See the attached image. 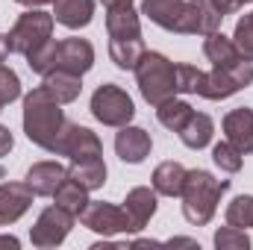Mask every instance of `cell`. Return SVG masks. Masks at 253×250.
<instances>
[{"instance_id": "obj_1", "label": "cell", "mask_w": 253, "mask_h": 250, "mask_svg": "<svg viewBox=\"0 0 253 250\" xmlns=\"http://www.w3.org/2000/svg\"><path fill=\"white\" fill-rule=\"evenodd\" d=\"M65 124L68 121H65V115H62V103L53 100V94L44 85H36L24 97V132L42 150H47V153L56 150Z\"/></svg>"}, {"instance_id": "obj_2", "label": "cell", "mask_w": 253, "mask_h": 250, "mask_svg": "<svg viewBox=\"0 0 253 250\" xmlns=\"http://www.w3.org/2000/svg\"><path fill=\"white\" fill-rule=\"evenodd\" d=\"M230 188V180H215L209 171L197 168L186 174V186H183V215L186 221L194 227H206L212 218H215V209H218V200L221 194Z\"/></svg>"}, {"instance_id": "obj_3", "label": "cell", "mask_w": 253, "mask_h": 250, "mask_svg": "<svg viewBox=\"0 0 253 250\" xmlns=\"http://www.w3.org/2000/svg\"><path fill=\"white\" fill-rule=\"evenodd\" d=\"M135 83L141 97L150 106H159L177 97V65L156 50H144V56L135 65Z\"/></svg>"}, {"instance_id": "obj_4", "label": "cell", "mask_w": 253, "mask_h": 250, "mask_svg": "<svg viewBox=\"0 0 253 250\" xmlns=\"http://www.w3.org/2000/svg\"><path fill=\"white\" fill-rule=\"evenodd\" d=\"M53 24H56V18L47 15V12H39V9L24 12V15L15 21V27L9 30V36H6L9 53L30 56L36 47H42L47 39H53Z\"/></svg>"}, {"instance_id": "obj_5", "label": "cell", "mask_w": 253, "mask_h": 250, "mask_svg": "<svg viewBox=\"0 0 253 250\" xmlns=\"http://www.w3.org/2000/svg\"><path fill=\"white\" fill-rule=\"evenodd\" d=\"M91 115L103 126H126L132 121V115H135V106H132V97L121 85L103 83L91 94Z\"/></svg>"}, {"instance_id": "obj_6", "label": "cell", "mask_w": 253, "mask_h": 250, "mask_svg": "<svg viewBox=\"0 0 253 250\" xmlns=\"http://www.w3.org/2000/svg\"><path fill=\"white\" fill-rule=\"evenodd\" d=\"M251 83H253V62H248V59L230 65V68H215L212 65V71H206V83H203L200 97H206V100H227L236 91L248 88Z\"/></svg>"}, {"instance_id": "obj_7", "label": "cell", "mask_w": 253, "mask_h": 250, "mask_svg": "<svg viewBox=\"0 0 253 250\" xmlns=\"http://www.w3.org/2000/svg\"><path fill=\"white\" fill-rule=\"evenodd\" d=\"M74 215L62 209V206H47L42 215H39V221L33 224V230H30V242L36 245L39 250H50V248H59L65 239H68V233H71V227H74Z\"/></svg>"}, {"instance_id": "obj_8", "label": "cell", "mask_w": 253, "mask_h": 250, "mask_svg": "<svg viewBox=\"0 0 253 250\" xmlns=\"http://www.w3.org/2000/svg\"><path fill=\"white\" fill-rule=\"evenodd\" d=\"M83 227H88L97 236H118V233H135L129 218H126L124 206L115 203H103V200H88L85 212L80 215Z\"/></svg>"}, {"instance_id": "obj_9", "label": "cell", "mask_w": 253, "mask_h": 250, "mask_svg": "<svg viewBox=\"0 0 253 250\" xmlns=\"http://www.w3.org/2000/svg\"><path fill=\"white\" fill-rule=\"evenodd\" d=\"M227 15L218 9L215 0H186V15L180 21V36H209L221 30V21Z\"/></svg>"}, {"instance_id": "obj_10", "label": "cell", "mask_w": 253, "mask_h": 250, "mask_svg": "<svg viewBox=\"0 0 253 250\" xmlns=\"http://www.w3.org/2000/svg\"><path fill=\"white\" fill-rule=\"evenodd\" d=\"M53 153L56 156H68L71 162H77V159H88V156H103V144H100L97 132H91L88 126L68 121Z\"/></svg>"}, {"instance_id": "obj_11", "label": "cell", "mask_w": 253, "mask_h": 250, "mask_svg": "<svg viewBox=\"0 0 253 250\" xmlns=\"http://www.w3.org/2000/svg\"><path fill=\"white\" fill-rule=\"evenodd\" d=\"M91 65H94L91 42H85V39H62V42H56L53 71H68V74L83 77L85 71H91Z\"/></svg>"}, {"instance_id": "obj_12", "label": "cell", "mask_w": 253, "mask_h": 250, "mask_svg": "<svg viewBox=\"0 0 253 250\" xmlns=\"http://www.w3.org/2000/svg\"><path fill=\"white\" fill-rule=\"evenodd\" d=\"M150 132L141 129V126H118V135H115V153L121 156V162L126 165H141L147 156H150Z\"/></svg>"}, {"instance_id": "obj_13", "label": "cell", "mask_w": 253, "mask_h": 250, "mask_svg": "<svg viewBox=\"0 0 253 250\" xmlns=\"http://www.w3.org/2000/svg\"><path fill=\"white\" fill-rule=\"evenodd\" d=\"M33 188L27 183H3L0 186V227L15 224L21 215H27V209L33 206Z\"/></svg>"}, {"instance_id": "obj_14", "label": "cell", "mask_w": 253, "mask_h": 250, "mask_svg": "<svg viewBox=\"0 0 253 250\" xmlns=\"http://www.w3.org/2000/svg\"><path fill=\"white\" fill-rule=\"evenodd\" d=\"M224 132H227V141L242 150V153H253V109L248 106H239L233 112L224 115Z\"/></svg>"}, {"instance_id": "obj_15", "label": "cell", "mask_w": 253, "mask_h": 250, "mask_svg": "<svg viewBox=\"0 0 253 250\" xmlns=\"http://www.w3.org/2000/svg\"><path fill=\"white\" fill-rule=\"evenodd\" d=\"M68 177V168L59 162H36L30 171H27V186L33 188L36 197H53V191L65 183Z\"/></svg>"}, {"instance_id": "obj_16", "label": "cell", "mask_w": 253, "mask_h": 250, "mask_svg": "<svg viewBox=\"0 0 253 250\" xmlns=\"http://www.w3.org/2000/svg\"><path fill=\"white\" fill-rule=\"evenodd\" d=\"M141 15H147L156 27L177 33L186 15V0H141Z\"/></svg>"}, {"instance_id": "obj_17", "label": "cell", "mask_w": 253, "mask_h": 250, "mask_svg": "<svg viewBox=\"0 0 253 250\" xmlns=\"http://www.w3.org/2000/svg\"><path fill=\"white\" fill-rule=\"evenodd\" d=\"M124 212H126V218H129V224H132L135 233L144 230L147 221L156 215V191L147 188V186L132 188V191L126 194V200H124Z\"/></svg>"}, {"instance_id": "obj_18", "label": "cell", "mask_w": 253, "mask_h": 250, "mask_svg": "<svg viewBox=\"0 0 253 250\" xmlns=\"http://www.w3.org/2000/svg\"><path fill=\"white\" fill-rule=\"evenodd\" d=\"M203 53H206V59L215 65V68H230V65H236V62L245 59V56L239 53L236 42L227 39L221 30H215V33H209V36L203 39Z\"/></svg>"}, {"instance_id": "obj_19", "label": "cell", "mask_w": 253, "mask_h": 250, "mask_svg": "<svg viewBox=\"0 0 253 250\" xmlns=\"http://www.w3.org/2000/svg\"><path fill=\"white\" fill-rule=\"evenodd\" d=\"M106 33L109 39H138L141 21L132 6H112L106 9Z\"/></svg>"}, {"instance_id": "obj_20", "label": "cell", "mask_w": 253, "mask_h": 250, "mask_svg": "<svg viewBox=\"0 0 253 250\" xmlns=\"http://www.w3.org/2000/svg\"><path fill=\"white\" fill-rule=\"evenodd\" d=\"M53 18L68 30H83L94 18V0H56Z\"/></svg>"}, {"instance_id": "obj_21", "label": "cell", "mask_w": 253, "mask_h": 250, "mask_svg": "<svg viewBox=\"0 0 253 250\" xmlns=\"http://www.w3.org/2000/svg\"><path fill=\"white\" fill-rule=\"evenodd\" d=\"M186 168L180 162H162L153 171V191L165 194V197H180L183 186H186Z\"/></svg>"}, {"instance_id": "obj_22", "label": "cell", "mask_w": 253, "mask_h": 250, "mask_svg": "<svg viewBox=\"0 0 253 250\" xmlns=\"http://www.w3.org/2000/svg\"><path fill=\"white\" fill-rule=\"evenodd\" d=\"M68 177H71V180H77L80 186H85L88 191H94V188H100L103 183H106V162H103L100 156L77 159V162H71Z\"/></svg>"}, {"instance_id": "obj_23", "label": "cell", "mask_w": 253, "mask_h": 250, "mask_svg": "<svg viewBox=\"0 0 253 250\" xmlns=\"http://www.w3.org/2000/svg\"><path fill=\"white\" fill-rule=\"evenodd\" d=\"M42 85L53 94V100H59L65 106V103H74V100L80 97V91H83V77L68 74V71H50Z\"/></svg>"}, {"instance_id": "obj_24", "label": "cell", "mask_w": 253, "mask_h": 250, "mask_svg": "<svg viewBox=\"0 0 253 250\" xmlns=\"http://www.w3.org/2000/svg\"><path fill=\"white\" fill-rule=\"evenodd\" d=\"M215 135V121L206 115V112H191V118L186 121V126L180 129V138L183 144L191 150H203Z\"/></svg>"}, {"instance_id": "obj_25", "label": "cell", "mask_w": 253, "mask_h": 250, "mask_svg": "<svg viewBox=\"0 0 253 250\" xmlns=\"http://www.w3.org/2000/svg\"><path fill=\"white\" fill-rule=\"evenodd\" d=\"M144 50L147 47H144L141 36L138 39H109V56L121 71H135L138 59L144 56Z\"/></svg>"}, {"instance_id": "obj_26", "label": "cell", "mask_w": 253, "mask_h": 250, "mask_svg": "<svg viewBox=\"0 0 253 250\" xmlns=\"http://www.w3.org/2000/svg\"><path fill=\"white\" fill-rule=\"evenodd\" d=\"M53 200H56V206L68 209L74 218H80V215L85 212V206H88V188L80 186V183L71 180V177H65V183L53 191Z\"/></svg>"}, {"instance_id": "obj_27", "label": "cell", "mask_w": 253, "mask_h": 250, "mask_svg": "<svg viewBox=\"0 0 253 250\" xmlns=\"http://www.w3.org/2000/svg\"><path fill=\"white\" fill-rule=\"evenodd\" d=\"M191 109L186 100H177V97H171V100H165V103H159L156 106V118H159V124L165 126V129H171V132H180L186 121L191 118Z\"/></svg>"}, {"instance_id": "obj_28", "label": "cell", "mask_w": 253, "mask_h": 250, "mask_svg": "<svg viewBox=\"0 0 253 250\" xmlns=\"http://www.w3.org/2000/svg\"><path fill=\"white\" fill-rule=\"evenodd\" d=\"M227 224L239 227V230H251L253 227V194L233 197V203L227 206Z\"/></svg>"}, {"instance_id": "obj_29", "label": "cell", "mask_w": 253, "mask_h": 250, "mask_svg": "<svg viewBox=\"0 0 253 250\" xmlns=\"http://www.w3.org/2000/svg\"><path fill=\"white\" fill-rule=\"evenodd\" d=\"M212 159H215V165H218L221 171H227V174H239L242 165H245V153L236 150L230 141L215 144V147H212Z\"/></svg>"}, {"instance_id": "obj_30", "label": "cell", "mask_w": 253, "mask_h": 250, "mask_svg": "<svg viewBox=\"0 0 253 250\" xmlns=\"http://www.w3.org/2000/svg\"><path fill=\"white\" fill-rule=\"evenodd\" d=\"M206 83V71L194 65H177V94H200Z\"/></svg>"}, {"instance_id": "obj_31", "label": "cell", "mask_w": 253, "mask_h": 250, "mask_svg": "<svg viewBox=\"0 0 253 250\" xmlns=\"http://www.w3.org/2000/svg\"><path fill=\"white\" fill-rule=\"evenodd\" d=\"M53 62H56V39H47L42 47H36V50L27 56L30 71H36V74H42V77H47V74L53 71Z\"/></svg>"}, {"instance_id": "obj_32", "label": "cell", "mask_w": 253, "mask_h": 250, "mask_svg": "<svg viewBox=\"0 0 253 250\" xmlns=\"http://www.w3.org/2000/svg\"><path fill=\"white\" fill-rule=\"evenodd\" d=\"M215 248L218 250H248L251 248V236L245 233V230H239V227H221L218 233H215Z\"/></svg>"}, {"instance_id": "obj_33", "label": "cell", "mask_w": 253, "mask_h": 250, "mask_svg": "<svg viewBox=\"0 0 253 250\" xmlns=\"http://www.w3.org/2000/svg\"><path fill=\"white\" fill-rule=\"evenodd\" d=\"M233 42L239 47V53L253 62V12H248L239 24H236V33H233Z\"/></svg>"}, {"instance_id": "obj_34", "label": "cell", "mask_w": 253, "mask_h": 250, "mask_svg": "<svg viewBox=\"0 0 253 250\" xmlns=\"http://www.w3.org/2000/svg\"><path fill=\"white\" fill-rule=\"evenodd\" d=\"M21 97V80L12 68L0 65V100L3 103H15Z\"/></svg>"}, {"instance_id": "obj_35", "label": "cell", "mask_w": 253, "mask_h": 250, "mask_svg": "<svg viewBox=\"0 0 253 250\" xmlns=\"http://www.w3.org/2000/svg\"><path fill=\"white\" fill-rule=\"evenodd\" d=\"M12 144H15V138H12V132H9V126L0 124V159L12 150Z\"/></svg>"}, {"instance_id": "obj_36", "label": "cell", "mask_w": 253, "mask_h": 250, "mask_svg": "<svg viewBox=\"0 0 253 250\" xmlns=\"http://www.w3.org/2000/svg\"><path fill=\"white\" fill-rule=\"evenodd\" d=\"M218 3V9L224 12V15H230V12H236V9H242L245 3H253V0H215Z\"/></svg>"}, {"instance_id": "obj_37", "label": "cell", "mask_w": 253, "mask_h": 250, "mask_svg": "<svg viewBox=\"0 0 253 250\" xmlns=\"http://www.w3.org/2000/svg\"><path fill=\"white\" fill-rule=\"evenodd\" d=\"M21 6H27V9H36V6H44V3H56V0H18Z\"/></svg>"}, {"instance_id": "obj_38", "label": "cell", "mask_w": 253, "mask_h": 250, "mask_svg": "<svg viewBox=\"0 0 253 250\" xmlns=\"http://www.w3.org/2000/svg\"><path fill=\"white\" fill-rule=\"evenodd\" d=\"M6 56H9V42H6V36H0V65L6 62Z\"/></svg>"}, {"instance_id": "obj_39", "label": "cell", "mask_w": 253, "mask_h": 250, "mask_svg": "<svg viewBox=\"0 0 253 250\" xmlns=\"http://www.w3.org/2000/svg\"><path fill=\"white\" fill-rule=\"evenodd\" d=\"M0 245H3V248H18L21 242H18L15 236H0Z\"/></svg>"}, {"instance_id": "obj_40", "label": "cell", "mask_w": 253, "mask_h": 250, "mask_svg": "<svg viewBox=\"0 0 253 250\" xmlns=\"http://www.w3.org/2000/svg\"><path fill=\"white\" fill-rule=\"evenodd\" d=\"M106 9H112V6H132V0H100Z\"/></svg>"}, {"instance_id": "obj_41", "label": "cell", "mask_w": 253, "mask_h": 250, "mask_svg": "<svg viewBox=\"0 0 253 250\" xmlns=\"http://www.w3.org/2000/svg\"><path fill=\"white\" fill-rule=\"evenodd\" d=\"M3 106H6V103H3V100H0V112H3Z\"/></svg>"}]
</instances>
